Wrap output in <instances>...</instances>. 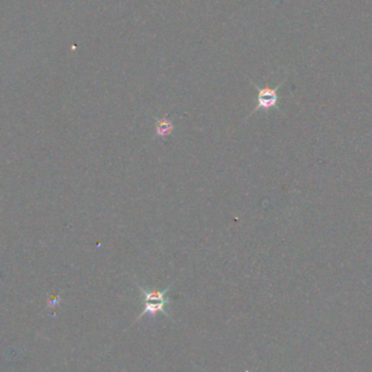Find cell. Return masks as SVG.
<instances>
[{"label":"cell","instance_id":"cell-1","mask_svg":"<svg viewBox=\"0 0 372 372\" xmlns=\"http://www.w3.org/2000/svg\"><path fill=\"white\" fill-rule=\"evenodd\" d=\"M252 84L255 86L256 90L258 91V96H257L258 104H257V106H256V108L252 111V112L248 114V117H246V119L252 117L256 111H258L260 109L268 111L270 109L277 108V109L280 110V108H279V105H278V101H279V99H280V97H279V95H278V90L282 86L283 82L280 83V84L274 88L268 87V86L263 87V88H260L258 85H256L254 82H252Z\"/></svg>","mask_w":372,"mask_h":372},{"label":"cell","instance_id":"cell-2","mask_svg":"<svg viewBox=\"0 0 372 372\" xmlns=\"http://www.w3.org/2000/svg\"><path fill=\"white\" fill-rule=\"evenodd\" d=\"M172 284H173V283H172ZM172 284L169 285L164 291H147L143 286L137 284L138 290H139V292H141L142 297H143L142 301L143 303H148V301H167V300H169L168 298H166V294L170 291Z\"/></svg>","mask_w":372,"mask_h":372},{"label":"cell","instance_id":"cell-3","mask_svg":"<svg viewBox=\"0 0 372 372\" xmlns=\"http://www.w3.org/2000/svg\"><path fill=\"white\" fill-rule=\"evenodd\" d=\"M169 303H170V300H167V301H148V303H144V305H145V308H144L142 313L139 314V316L136 318V321H138V320L145 315H150V316H152V317H155L156 314L159 313V311L162 314H165L167 317H170V315L165 310V306L168 305Z\"/></svg>","mask_w":372,"mask_h":372},{"label":"cell","instance_id":"cell-4","mask_svg":"<svg viewBox=\"0 0 372 372\" xmlns=\"http://www.w3.org/2000/svg\"><path fill=\"white\" fill-rule=\"evenodd\" d=\"M174 130V125L168 118H156V136H169Z\"/></svg>","mask_w":372,"mask_h":372}]
</instances>
